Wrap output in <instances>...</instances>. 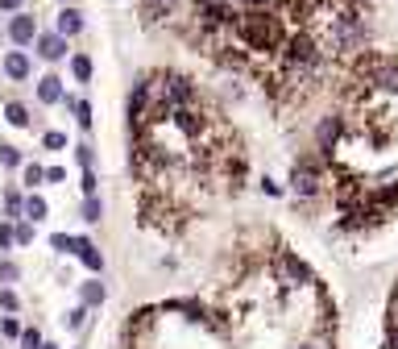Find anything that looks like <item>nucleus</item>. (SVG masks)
Wrapping results in <instances>:
<instances>
[{"label": "nucleus", "mask_w": 398, "mask_h": 349, "mask_svg": "<svg viewBox=\"0 0 398 349\" xmlns=\"http://www.w3.org/2000/svg\"><path fill=\"white\" fill-rule=\"evenodd\" d=\"M229 33L249 54H278L286 42V17H278L274 9H236Z\"/></svg>", "instance_id": "obj_1"}, {"label": "nucleus", "mask_w": 398, "mask_h": 349, "mask_svg": "<svg viewBox=\"0 0 398 349\" xmlns=\"http://www.w3.org/2000/svg\"><path fill=\"white\" fill-rule=\"evenodd\" d=\"M33 54L42 58V63H63L70 54V38H63L58 29H38V38H33Z\"/></svg>", "instance_id": "obj_2"}, {"label": "nucleus", "mask_w": 398, "mask_h": 349, "mask_svg": "<svg viewBox=\"0 0 398 349\" xmlns=\"http://www.w3.org/2000/svg\"><path fill=\"white\" fill-rule=\"evenodd\" d=\"M0 71H4L9 83H25V79L33 75V58H29V50H25V46L4 50V54H0Z\"/></svg>", "instance_id": "obj_3"}, {"label": "nucleus", "mask_w": 398, "mask_h": 349, "mask_svg": "<svg viewBox=\"0 0 398 349\" xmlns=\"http://www.w3.org/2000/svg\"><path fill=\"white\" fill-rule=\"evenodd\" d=\"M290 192L299 199H311L320 192V167H315V158H303V162H295V171H290Z\"/></svg>", "instance_id": "obj_4"}, {"label": "nucleus", "mask_w": 398, "mask_h": 349, "mask_svg": "<svg viewBox=\"0 0 398 349\" xmlns=\"http://www.w3.org/2000/svg\"><path fill=\"white\" fill-rule=\"evenodd\" d=\"M4 33H9V42H13V46H33V38H38V17H33V13H25V9H17V13H9Z\"/></svg>", "instance_id": "obj_5"}, {"label": "nucleus", "mask_w": 398, "mask_h": 349, "mask_svg": "<svg viewBox=\"0 0 398 349\" xmlns=\"http://www.w3.org/2000/svg\"><path fill=\"white\" fill-rule=\"evenodd\" d=\"M340 133H345V117H336V113H328L324 121L315 125V146L324 150V154H332V146L340 142Z\"/></svg>", "instance_id": "obj_6"}, {"label": "nucleus", "mask_w": 398, "mask_h": 349, "mask_svg": "<svg viewBox=\"0 0 398 349\" xmlns=\"http://www.w3.org/2000/svg\"><path fill=\"white\" fill-rule=\"evenodd\" d=\"M63 96H67V79L63 75H42L38 79V104H46V108H54V104H63Z\"/></svg>", "instance_id": "obj_7"}, {"label": "nucleus", "mask_w": 398, "mask_h": 349, "mask_svg": "<svg viewBox=\"0 0 398 349\" xmlns=\"http://www.w3.org/2000/svg\"><path fill=\"white\" fill-rule=\"evenodd\" d=\"M54 29H58L63 38H79V33L88 29V21H83V13H79L75 4H63V9H58V17H54Z\"/></svg>", "instance_id": "obj_8"}, {"label": "nucleus", "mask_w": 398, "mask_h": 349, "mask_svg": "<svg viewBox=\"0 0 398 349\" xmlns=\"http://www.w3.org/2000/svg\"><path fill=\"white\" fill-rule=\"evenodd\" d=\"M75 258L88 266L92 274H104V254H100V246H92L88 237H79V249H75Z\"/></svg>", "instance_id": "obj_9"}, {"label": "nucleus", "mask_w": 398, "mask_h": 349, "mask_svg": "<svg viewBox=\"0 0 398 349\" xmlns=\"http://www.w3.org/2000/svg\"><path fill=\"white\" fill-rule=\"evenodd\" d=\"M67 67H70V79L75 83H92V58L83 54V50H75V54H67Z\"/></svg>", "instance_id": "obj_10"}, {"label": "nucleus", "mask_w": 398, "mask_h": 349, "mask_svg": "<svg viewBox=\"0 0 398 349\" xmlns=\"http://www.w3.org/2000/svg\"><path fill=\"white\" fill-rule=\"evenodd\" d=\"M0 113H4V121L13 125V129H29V108H25L21 100H4Z\"/></svg>", "instance_id": "obj_11"}, {"label": "nucleus", "mask_w": 398, "mask_h": 349, "mask_svg": "<svg viewBox=\"0 0 398 349\" xmlns=\"http://www.w3.org/2000/svg\"><path fill=\"white\" fill-rule=\"evenodd\" d=\"M79 296H83L88 308H100V303L108 299V287H104V283H100V274H95V278H88V283H79Z\"/></svg>", "instance_id": "obj_12"}, {"label": "nucleus", "mask_w": 398, "mask_h": 349, "mask_svg": "<svg viewBox=\"0 0 398 349\" xmlns=\"http://www.w3.org/2000/svg\"><path fill=\"white\" fill-rule=\"evenodd\" d=\"M63 108H67V113H75V121H79V129H83V133L92 129V104H88V100L63 96Z\"/></svg>", "instance_id": "obj_13"}, {"label": "nucleus", "mask_w": 398, "mask_h": 349, "mask_svg": "<svg viewBox=\"0 0 398 349\" xmlns=\"http://www.w3.org/2000/svg\"><path fill=\"white\" fill-rule=\"evenodd\" d=\"M21 217H25V221H33V224H38V221H46V217H50V204H46L42 196H33V192H29V196H25Z\"/></svg>", "instance_id": "obj_14"}, {"label": "nucleus", "mask_w": 398, "mask_h": 349, "mask_svg": "<svg viewBox=\"0 0 398 349\" xmlns=\"http://www.w3.org/2000/svg\"><path fill=\"white\" fill-rule=\"evenodd\" d=\"M21 183L33 192V187H42L46 183V167H38V162H25L21 167Z\"/></svg>", "instance_id": "obj_15"}, {"label": "nucleus", "mask_w": 398, "mask_h": 349, "mask_svg": "<svg viewBox=\"0 0 398 349\" xmlns=\"http://www.w3.org/2000/svg\"><path fill=\"white\" fill-rule=\"evenodd\" d=\"M79 217H83L88 224H95L100 217H104V199H100V196H83V208H79Z\"/></svg>", "instance_id": "obj_16"}, {"label": "nucleus", "mask_w": 398, "mask_h": 349, "mask_svg": "<svg viewBox=\"0 0 398 349\" xmlns=\"http://www.w3.org/2000/svg\"><path fill=\"white\" fill-rule=\"evenodd\" d=\"M0 167H9V171H21L25 167V154L17 146H9V142H4V146H0Z\"/></svg>", "instance_id": "obj_17"}, {"label": "nucleus", "mask_w": 398, "mask_h": 349, "mask_svg": "<svg viewBox=\"0 0 398 349\" xmlns=\"http://www.w3.org/2000/svg\"><path fill=\"white\" fill-rule=\"evenodd\" d=\"M88 312H92V308H88V303H79V308H70L67 316H63V324H67L70 333H79V328L88 324Z\"/></svg>", "instance_id": "obj_18"}, {"label": "nucleus", "mask_w": 398, "mask_h": 349, "mask_svg": "<svg viewBox=\"0 0 398 349\" xmlns=\"http://www.w3.org/2000/svg\"><path fill=\"white\" fill-rule=\"evenodd\" d=\"M13 241H17V246H33V221H17V224H13Z\"/></svg>", "instance_id": "obj_19"}, {"label": "nucleus", "mask_w": 398, "mask_h": 349, "mask_svg": "<svg viewBox=\"0 0 398 349\" xmlns=\"http://www.w3.org/2000/svg\"><path fill=\"white\" fill-rule=\"evenodd\" d=\"M50 246L58 249V254H75V249H79V237H70V233H54Z\"/></svg>", "instance_id": "obj_20"}, {"label": "nucleus", "mask_w": 398, "mask_h": 349, "mask_svg": "<svg viewBox=\"0 0 398 349\" xmlns=\"http://www.w3.org/2000/svg\"><path fill=\"white\" fill-rule=\"evenodd\" d=\"M75 162H79L83 171H92V167H95V150L88 146V142H79V146H75Z\"/></svg>", "instance_id": "obj_21"}, {"label": "nucleus", "mask_w": 398, "mask_h": 349, "mask_svg": "<svg viewBox=\"0 0 398 349\" xmlns=\"http://www.w3.org/2000/svg\"><path fill=\"white\" fill-rule=\"evenodd\" d=\"M21 208H25V199L9 187V192H4V212H9V221H13V217H21Z\"/></svg>", "instance_id": "obj_22"}, {"label": "nucleus", "mask_w": 398, "mask_h": 349, "mask_svg": "<svg viewBox=\"0 0 398 349\" xmlns=\"http://www.w3.org/2000/svg\"><path fill=\"white\" fill-rule=\"evenodd\" d=\"M42 146H46V150H67V133H58V129H46V133H42Z\"/></svg>", "instance_id": "obj_23"}, {"label": "nucleus", "mask_w": 398, "mask_h": 349, "mask_svg": "<svg viewBox=\"0 0 398 349\" xmlns=\"http://www.w3.org/2000/svg\"><path fill=\"white\" fill-rule=\"evenodd\" d=\"M79 187H83V196H100V179H95V167H92V171H83Z\"/></svg>", "instance_id": "obj_24"}, {"label": "nucleus", "mask_w": 398, "mask_h": 349, "mask_svg": "<svg viewBox=\"0 0 398 349\" xmlns=\"http://www.w3.org/2000/svg\"><path fill=\"white\" fill-rule=\"evenodd\" d=\"M17 341H21V349H38V345H42V333H38V328H21Z\"/></svg>", "instance_id": "obj_25"}, {"label": "nucleus", "mask_w": 398, "mask_h": 349, "mask_svg": "<svg viewBox=\"0 0 398 349\" xmlns=\"http://www.w3.org/2000/svg\"><path fill=\"white\" fill-rule=\"evenodd\" d=\"M13 246H17V241H13V224L4 221L0 224V254H13Z\"/></svg>", "instance_id": "obj_26"}, {"label": "nucleus", "mask_w": 398, "mask_h": 349, "mask_svg": "<svg viewBox=\"0 0 398 349\" xmlns=\"http://www.w3.org/2000/svg\"><path fill=\"white\" fill-rule=\"evenodd\" d=\"M0 308H4V312H17V308H21V299L13 296L9 287H0Z\"/></svg>", "instance_id": "obj_27"}, {"label": "nucleus", "mask_w": 398, "mask_h": 349, "mask_svg": "<svg viewBox=\"0 0 398 349\" xmlns=\"http://www.w3.org/2000/svg\"><path fill=\"white\" fill-rule=\"evenodd\" d=\"M0 333H4L9 341H17V337H21V324L13 321V316H4V321H0Z\"/></svg>", "instance_id": "obj_28"}, {"label": "nucleus", "mask_w": 398, "mask_h": 349, "mask_svg": "<svg viewBox=\"0 0 398 349\" xmlns=\"http://www.w3.org/2000/svg\"><path fill=\"white\" fill-rule=\"evenodd\" d=\"M17 266H13V262H9V258H4V262H0V283H4V287H9V283H17Z\"/></svg>", "instance_id": "obj_29"}, {"label": "nucleus", "mask_w": 398, "mask_h": 349, "mask_svg": "<svg viewBox=\"0 0 398 349\" xmlns=\"http://www.w3.org/2000/svg\"><path fill=\"white\" fill-rule=\"evenodd\" d=\"M236 9H274L278 0H233Z\"/></svg>", "instance_id": "obj_30"}, {"label": "nucleus", "mask_w": 398, "mask_h": 349, "mask_svg": "<svg viewBox=\"0 0 398 349\" xmlns=\"http://www.w3.org/2000/svg\"><path fill=\"white\" fill-rule=\"evenodd\" d=\"M63 179H67V171H63V167H50V171H46V183H63Z\"/></svg>", "instance_id": "obj_31"}, {"label": "nucleus", "mask_w": 398, "mask_h": 349, "mask_svg": "<svg viewBox=\"0 0 398 349\" xmlns=\"http://www.w3.org/2000/svg\"><path fill=\"white\" fill-rule=\"evenodd\" d=\"M261 192H266V196H282V187L274 183V179H261Z\"/></svg>", "instance_id": "obj_32"}, {"label": "nucleus", "mask_w": 398, "mask_h": 349, "mask_svg": "<svg viewBox=\"0 0 398 349\" xmlns=\"http://www.w3.org/2000/svg\"><path fill=\"white\" fill-rule=\"evenodd\" d=\"M21 4H25V0H0V9H4V13H17Z\"/></svg>", "instance_id": "obj_33"}, {"label": "nucleus", "mask_w": 398, "mask_h": 349, "mask_svg": "<svg viewBox=\"0 0 398 349\" xmlns=\"http://www.w3.org/2000/svg\"><path fill=\"white\" fill-rule=\"evenodd\" d=\"M38 349H58V345H50V341H42V345H38Z\"/></svg>", "instance_id": "obj_34"}, {"label": "nucleus", "mask_w": 398, "mask_h": 349, "mask_svg": "<svg viewBox=\"0 0 398 349\" xmlns=\"http://www.w3.org/2000/svg\"><path fill=\"white\" fill-rule=\"evenodd\" d=\"M390 349H398V333H394V341H390Z\"/></svg>", "instance_id": "obj_35"}, {"label": "nucleus", "mask_w": 398, "mask_h": 349, "mask_svg": "<svg viewBox=\"0 0 398 349\" xmlns=\"http://www.w3.org/2000/svg\"><path fill=\"white\" fill-rule=\"evenodd\" d=\"M349 4H365V0H349Z\"/></svg>", "instance_id": "obj_36"}, {"label": "nucleus", "mask_w": 398, "mask_h": 349, "mask_svg": "<svg viewBox=\"0 0 398 349\" xmlns=\"http://www.w3.org/2000/svg\"><path fill=\"white\" fill-rule=\"evenodd\" d=\"M295 349H311V345H295Z\"/></svg>", "instance_id": "obj_37"}, {"label": "nucleus", "mask_w": 398, "mask_h": 349, "mask_svg": "<svg viewBox=\"0 0 398 349\" xmlns=\"http://www.w3.org/2000/svg\"><path fill=\"white\" fill-rule=\"evenodd\" d=\"M63 4H75V0H63Z\"/></svg>", "instance_id": "obj_38"}]
</instances>
